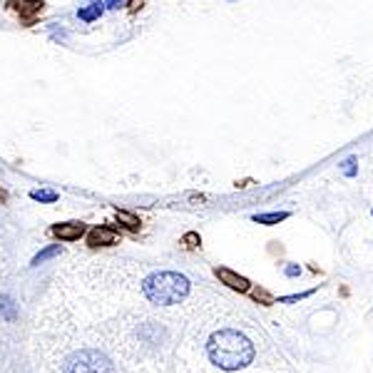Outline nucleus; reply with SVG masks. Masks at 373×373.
I'll return each instance as SVG.
<instances>
[{
  "mask_svg": "<svg viewBox=\"0 0 373 373\" xmlns=\"http://www.w3.org/2000/svg\"><path fill=\"white\" fill-rule=\"evenodd\" d=\"M172 373H294L261 331L207 318L186 329L174 348Z\"/></svg>",
  "mask_w": 373,
  "mask_h": 373,
  "instance_id": "1",
  "label": "nucleus"
},
{
  "mask_svg": "<svg viewBox=\"0 0 373 373\" xmlns=\"http://www.w3.org/2000/svg\"><path fill=\"white\" fill-rule=\"evenodd\" d=\"M32 358L35 373H119L97 323L73 314L62 298L37 316Z\"/></svg>",
  "mask_w": 373,
  "mask_h": 373,
  "instance_id": "2",
  "label": "nucleus"
},
{
  "mask_svg": "<svg viewBox=\"0 0 373 373\" xmlns=\"http://www.w3.org/2000/svg\"><path fill=\"white\" fill-rule=\"evenodd\" d=\"M189 291L192 281L180 271H152L142 279V296L162 309L184 304Z\"/></svg>",
  "mask_w": 373,
  "mask_h": 373,
  "instance_id": "3",
  "label": "nucleus"
},
{
  "mask_svg": "<svg viewBox=\"0 0 373 373\" xmlns=\"http://www.w3.org/2000/svg\"><path fill=\"white\" fill-rule=\"evenodd\" d=\"M85 224L82 222H65V224H55L52 227V234L60 239V242H77L82 234H85Z\"/></svg>",
  "mask_w": 373,
  "mask_h": 373,
  "instance_id": "4",
  "label": "nucleus"
},
{
  "mask_svg": "<svg viewBox=\"0 0 373 373\" xmlns=\"http://www.w3.org/2000/svg\"><path fill=\"white\" fill-rule=\"evenodd\" d=\"M214 274H217V276H219V281H222V284H227V286H229V289H234V291L247 294L249 289H251V284H249V279H244V276H239V274L231 271V269L217 267V269H214Z\"/></svg>",
  "mask_w": 373,
  "mask_h": 373,
  "instance_id": "5",
  "label": "nucleus"
},
{
  "mask_svg": "<svg viewBox=\"0 0 373 373\" xmlns=\"http://www.w3.org/2000/svg\"><path fill=\"white\" fill-rule=\"evenodd\" d=\"M87 242L93 244V247H110V244L117 242V234H115V229H110V227H95V229L87 234Z\"/></svg>",
  "mask_w": 373,
  "mask_h": 373,
  "instance_id": "6",
  "label": "nucleus"
},
{
  "mask_svg": "<svg viewBox=\"0 0 373 373\" xmlns=\"http://www.w3.org/2000/svg\"><path fill=\"white\" fill-rule=\"evenodd\" d=\"M102 12H105V0H90V6L77 10V18L85 20V23H93V20H97L99 15H102Z\"/></svg>",
  "mask_w": 373,
  "mask_h": 373,
  "instance_id": "7",
  "label": "nucleus"
},
{
  "mask_svg": "<svg viewBox=\"0 0 373 373\" xmlns=\"http://www.w3.org/2000/svg\"><path fill=\"white\" fill-rule=\"evenodd\" d=\"M289 217H291L289 211H269V214H254V222L271 227V224H279V222H284V219H289Z\"/></svg>",
  "mask_w": 373,
  "mask_h": 373,
  "instance_id": "8",
  "label": "nucleus"
},
{
  "mask_svg": "<svg viewBox=\"0 0 373 373\" xmlns=\"http://www.w3.org/2000/svg\"><path fill=\"white\" fill-rule=\"evenodd\" d=\"M57 254H60V244H52V247L43 249L40 254H35V259H32V267H37V264H43V261H48V259H52V256H57Z\"/></svg>",
  "mask_w": 373,
  "mask_h": 373,
  "instance_id": "9",
  "label": "nucleus"
},
{
  "mask_svg": "<svg viewBox=\"0 0 373 373\" xmlns=\"http://www.w3.org/2000/svg\"><path fill=\"white\" fill-rule=\"evenodd\" d=\"M30 197L35 199V202H45V204L57 202V192H50V189H32Z\"/></svg>",
  "mask_w": 373,
  "mask_h": 373,
  "instance_id": "10",
  "label": "nucleus"
},
{
  "mask_svg": "<svg viewBox=\"0 0 373 373\" xmlns=\"http://www.w3.org/2000/svg\"><path fill=\"white\" fill-rule=\"evenodd\" d=\"M0 316L8 318V321L15 316V304H12L10 296H0Z\"/></svg>",
  "mask_w": 373,
  "mask_h": 373,
  "instance_id": "11",
  "label": "nucleus"
},
{
  "mask_svg": "<svg viewBox=\"0 0 373 373\" xmlns=\"http://www.w3.org/2000/svg\"><path fill=\"white\" fill-rule=\"evenodd\" d=\"M117 219L127 224L130 229H137V227H140V219H137L135 214H130V211H117Z\"/></svg>",
  "mask_w": 373,
  "mask_h": 373,
  "instance_id": "12",
  "label": "nucleus"
},
{
  "mask_svg": "<svg viewBox=\"0 0 373 373\" xmlns=\"http://www.w3.org/2000/svg\"><path fill=\"white\" fill-rule=\"evenodd\" d=\"M343 174H346V177H356V157H348L346 162H343Z\"/></svg>",
  "mask_w": 373,
  "mask_h": 373,
  "instance_id": "13",
  "label": "nucleus"
},
{
  "mask_svg": "<svg viewBox=\"0 0 373 373\" xmlns=\"http://www.w3.org/2000/svg\"><path fill=\"white\" fill-rule=\"evenodd\" d=\"M314 291H304V294H298V296H284V298H279V301H284V304H291V301H301V298H306V296H311Z\"/></svg>",
  "mask_w": 373,
  "mask_h": 373,
  "instance_id": "14",
  "label": "nucleus"
},
{
  "mask_svg": "<svg viewBox=\"0 0 373 373\" xmlns=\"http://www.w3.org/2000/svg\"><path fill=\"white\" fill-rule=\"evenodd\" d=\"M298 271H301V269H298L296 264H291V267H286V276H296Z\"/></svg>",
  "mask_w": 373,
  "mask_h": 373,
  "instance_id": "15",
  "label": "nucleus"
},
{
  "mask_svg": "<svg viewBox=\"0 0 373 373\" xmlns=\"http://www.w3.org/2000/svg\"><path fill=\"white\" fill-rule=\"evenodd\" d=\"M124 0H105V8H119Z\"/></svg>",
  "mask_w": 373,
  "mask_h": 373,
  "instance_id": "16",
  "label": "nucleus"
}]
</instances>
